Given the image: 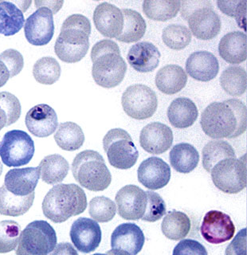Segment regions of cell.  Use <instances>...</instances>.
Instances as JSON below:
<instances>
[{
    "label": "cell",
    "mask_w": 247,
    "mask_h": 255,
    "mask_svg": "<svg viewBox=\"0 0 247 255\" xmlns=\"http://www.w3.org/2000/svg\"><path fill=\"white\" fill-rule=\"evenodd\" d=\"M200 125L204 133L213 139L238 137L247 130V106L238 99L213 102L202 113Z\"/></svg>",
    "instance_id": "6da1fadb"
},
{
    "label": "cell",
    "mask_w": 247,
    "mask_h": 255,
    "mask_svg": "<svg viewBox=\"0 0 247 255\" xmlns=\"http://www.w3.org/2000/svg\"><path fill=\"white\" fill-rule=\"evenodd\" d=\"M219 55L230 64H240L247 58V37L241 31L230 32L220 40Z\"/></svg>",
    "instance_id": "cb8c5ba5"
},
{
    "label": "cell",
    "mask_w": 247,
    "mask_h": 255,
    "mask_svg": "<svg viewBox=\"0 0 247 255\" xmlns=\"http://www.w3.org/2000/svg\"><path fill=\"white\" fill-rule=\"evenodd\" d=\"M235 151L228 142L224 140H211L203 149V166L207 172H211L214 166L227 158H235Z\"/></svg>",
    "instance_id": "d590c367"
},
{
    "label": "cell",
    "mask_w": 247,
    "mask_h": 255,
    "mask_svg": "<svg viewBox=\"0 0 247 255\" xmlns=\"http://www.w3.org/2000/svg\"><path fill=\"white\" fill-rule=\"evenodd\" d=\"M37 7H47L51 10L53 14H56L60 8L62 7L63 1L55 2V1H35L34 2Z\"/></svg>",
    "instance_id": "7dc6e473"
},
{
    "label": "cell",
    "mask_w": 247,
    "mask_h": 255,
    "mask_svg": "<svg viewBox=\"0 0 247 255\" xmlns=\"http://www.w3.org/2000/svg\"><path fill=\"white\" fill-rule=\"evenodd\" d=\"M160 57L161 54L154 44L141 42L130 48L127 60L134 70L139 73H148L158 67Z\"/></svg>",
    "instance_id": "603a6c76"
},
{
    "label": "cell",
    "mask_w": 247,
    "mask_h": 255,
    "mask_svg": "<svg viewBox=\"0 0 247 255\" xmlns=\"http://www.w3.org/2000/svg\"><path fill=\"white\" fill-rule=\"evenodd\" d=\"M0 60L3 62L10 73V78H14L22 71L24 66V59L18 50L9 49L0 54Z\"/></svg>",
    "instance_id": "ee69618b"
},
{
    "label": "cell",
    "mask_w": 247,
    "mask_h": 255,
    "mask_svg": "<svg viewBox=\"0 0 247 255\" xmlns=\"http://www.w3.org/2000/svg\"><path fill=\"white\" fill-rule=\"evenodd\" d=\"M38 167L42 181L49 185L62 183L70 170L67 160L58 154L47 155L40 162Z\"/></svg>",
    "instance_id": "4316f807"
},
{
    "label": "cell",
    "mask_w": 247,
    "mask_h": 255,
    "mask_svg": "<svg viewBox=\"0 0 247 255\" xmlns=\"http://www.w3.org/2000/svg\"><path fill=\"white\" fill-rule=\"evenodd\" d=\"M173 255H207V251L204 246L202 245L199 242L193 239H183L175 247Z\"/></svg>",
    "instance_id": "f6af8a7d"
},
{
    "label": "cell",
    "mask_w": 247,
    "mask_h": 255,
    "mask_svg": "<svg viewBox=\"0 0 247 255\" xmlns=\"http://www.w3.org/2000/svg\"><path fill=\"white\" fill-rule=\"evenodd\" d=\"M115 201L118 215L126 220L141 219L147 210V193L137 186L122 187L116 195Z\"/></svg>",
    "instance_id": "4fadbf2b"
},
{
    "label": "cell",
    "mask_w": 247,
    "mask_h": 255,
    "mask_svg": "<svg viewBox=\"0 0 247 255\" xmlns=\"http://www.w3.org/2000/svg\"><path fill=\"white\" fill-rule=\"evenodd\" d=\"M21 104L15 96L8 92H0V131L19 119Z\"/></svg>",
    "instance_id": "74e56055"
},
{
    "label": "cell",
    "mask_w": 247,
    "mask_h": 255,
    "mask_svg": "<svg viewBox=\"0 0 247 255\" xmlns=\"http://www.w3.org/2000/svg\"><path fill=\"white\" fill-rule=\"evenodd\" d=\"M57 245L55 230L50 223L36 220L26 226L20 234L17 255H46L51 254Z\"/></svg>",
    "instance_id": "52a82bcc"
},
{
    "label": "cell",
    "mask_w": 247,
    "mask_h": 255,
    "mask_svg": "<svg viewBox=\"0 0 247 255\" xmlns=\"http://www.w3.org/2000/svg\"><path fill=\"white\" fill-rule=\"evenodd\" d=\"M211 179L218 189L227 194H238L247 185V155L227 158L211 169Z\"/></svg>",
    "instance_id": "ba28073f"
},
{
    "label": "cell",
    "mask_w": 247,
    "mask_h": 255,
    "mask_svg": "<svg viewBox=\"0 0 247 255\" xmlns=\"http://www.w3.org/2000/svg\"><path fill=\"white\" fill-rule=\"evenodd\" d=\"M71 171L76 181L91 191H105L112 182L103 156L94 150H86L76 155Z\"/></svg>",
    "instance_id": "5b68a950"
},
{
    "label": "cell",
    "mask_w": 247,
    "mask_h": 255,
    "mask_svg": "<svg viewBox=\"0 0 247 255\" xmlns=\"http://www.w3.org/2000/svg\"><path fill=\"white\" fill-rule=\"evenodd\" d=\"M146 193L147 196V210L141 219L143 221L154 223L165 215L167 207L165 202L159 194L151 191H146Z\"/></svg>",
    "instance_id": "b9f144b4"
},
{
    "label": "cell",
    "mask_w": 247,
    "mask_h": 255,
    "mask_svg": "<svg viewBox=\"0 0 247 255\" xmlns=\"http://www.w3.org/2000/svg\"><path fill=\"white\" fill-rule=\"evenodd\" d=\"M247 1H218L219 10L230 17L236 18L239 27L246 25Z\"/></svg>",
    "instance_id": "7bdbcfd3"
},
{
    "label": "cell",
    "mask_w": 247,
    "mask_h": 255,
    "mask_svg": "<svg viewBox=\"0 0 247 255\" xmlns=\"http://www.w3.org/2000/svg\"><path fill=\"white\" fill-rule=\"evenodd\" d=\"M102 229L94 219L79 218L72 224L70 236L76 249L82 253H91L102 242Z\"/></svg>",
    "instance_id": "2e32d148"
},
{
    "label": "cell",
    "mask_w": 247,
    "mask_h": 255,
    "mask_svg": "<svg viewBox=\"0 0 247 255\" xmlns=\"http://www.w3.org/2000/svg\"><path fill=\"white\" fill-rule=\"evenodd\" d=\"M10 78V73L3 62L0 60V88L6 85Z\"/></svg>",
    "instance_id": "c3c4849f"
},
{
    "label": "cell",
    "mask_w": 247,
    "mask_h": 255,
    "mask_svg": "<svg viewBox=\"0 0 247 255\" xmlns=\"http://www.w3.org/2000/svg\"><path fill=\"white\" fill-rule=\"evenodd\" d=\"M54 14L47 7H40L28 17L24 25L25 37L33 46H46L54 34Z\"/></svg>",
    "instance_id": "7c38bea8"
},
{
    "label": "cell",
    "mask_w": 247,
    "mask_h": 255,
    "mask_svg": "<svg viewBox=\"0 0 247 255\" xmlns=\"http://www.w3.org/2000/svg\"><path fill=\"white\" fill-rule=\"evenodd\" d=\"M90 56L92 76L97 85L112 89L122 83L125 77L127 64L118 44L113 40H101L92 48Z\"/></svg>",
    "instance_id": "7a4b0ae2"
},
{
    "label": "cell",
    "mask_w": 247,
    "mask_h": 255,
    "mask_svg": "<svg viewBox=\"0 0 247 255\" xmlns=\"http://www.w3.org/2000/svg\"><path fill=\"white\" fill-rule=\"evenodd\" d=\"M103 147L110 164L118 169H129L135 165L139 157L131 135L122 128L108 131L104 136Z\"/></svg>",
    "instance_id": "9c48e42d"
},
{
    "label": "cell",
    "mask_w": 247,
    "mask_h": 255,
    "mask_svg": "<svg viewBox=\"0 0 247 255\" xmlns=\"http://www.w3.org/2000/svg\"><path fill=\"white\" fill-rule=\"evenodd\" d=\"M191 227V220L185 213L172 211L163 218L161 231L167 239L178 241L187 237Z\"/></svg>",
    "instance_id": "1f68e13d"
},
{
    "label": "cell",
    "mask_w": 247,
    "mask_h": 255,
    "mask_svg": "<svg viewBox=\"0 0 247 255\" xmlns=\"http://www.w3.org/2000/svg\"><path fill=\"white\" fill-rule=\"evenodd\" d=\"M124 26L122 34L116 39L125 43L138 42L145 34V20L139 12L131 9H122Z\"/></svg>",
    "instance_id": "4dcf8cb0"
},
{
    "label": "cell",
    "mask_w": 247,
    "mask_h": 255,
    "mask_svg": "<svg viewBox=\"0 0 247 255\" xmlns=\"http://www.w3.org/2000/svg\"><path fill=\"white\" fill-rule=\"evenodd\" d=\"M89 212L95 221L108 223L115 217L117 207L115 203L109 198L98 196L90 202Z\"/></svg>",
    "instance_id": "ab89813d"
},
{
    "label": "cell",
    "mask_w": 247,
    "mask_h": 255,
    "mask_svg": "<svg viewBox=\"0 0 247 255\" xmlns=\"http://www.w3.org/2000/svg\"><path fill=\"white\" fill-rule=\"evenodd\" d=\"M25 18L23 12L13 2H0V34L2 35H14L24 26Z\"/></svg>",
    "instance_id": "f546056e"
},
{
    "label": "cell",
    "mask_w": 247,
    "mask_h": 255,
    "mask_svg": "<svg viewBox=\"0 0 247 255\" xmlns=\"http://www.w3.org/2000/svg\"><path fill=\"white\" fill-rule=\"evenodd\" d=\"M180 7V1L146 0L143 2V11L147 18L159 22H165L175 18Z\"/></svg>",
    "instance_id": "e575fe53"
},
{
    "label": "cell",
    "mask_w": 247,
    "mask_h": 255,
    "mask_svg": "<svg viewBox=\"0 0 247 255\" xmlns=\"http://www.w3.org/2000/svg\"><path fill=\"white\" fill-rule=\"evenodd\" d=\"M25 123L32 135L40 138L47 137L58 128V116L53 108L46 104H40L27 112Z\"/></svg>",
    "instance_id": "ac0fdd59"
},
{
    "label": "cell",
    "mask_w": 247,
    "mask_h": 255,
    "mask_svg": "<svg viewBox=\"0 0 247 255\" xmlns=\"http://www.w3.org/2000/svg\"><path fill=\"white\" fill-rule=\"evenodd\" d=\"M2 164L1 162H0V175H2Z\"/></svg>",
    "instance_id": "681fc988"
},
{
    "label": "cell",
    "mask_w": 247,
    "mask_h": 255,
    "mask_svg": "<svg viewBox=\"0 0 247 255\" xmlns=\"http://www.w3.org/2000/svg\"><path fill=\"white\" fill-rule=\"evenodd\" d=\"M220 85L231 96L239 97L245 94L247 88V71L241 66H229L222 73Z\"/></svg>",
    "instance_id": "836d02e7"
},
{
    "label": "cell",
    "mask_w": 247,
    "mask_h": 255,
    "mask_svg": "<svg viewBox=\"0 0 247 255\" xmlns=\"http://www.w3.org/2000/svg\"><path fill=\"white\" fill-rule=\"evenodd\" d=\"M39 178L38 167L14 168L7 171L3 185L12 194L25 196L34 192Z\"/></svg>",
    "instance_id": "7402d4cb"
},
{
    "label": "cell",
    "mask_w": 247,
    "mask_h": 255,
    "mask_svg": "<svg viewBox=\"0 0 247 255\" xmlns=\"http://www.w3.org/2000/svg\"><path fill=\"white\" fill-rule=\"evenodd\" d=\"M188 75L199 82H207L218 75L219 64L217 58L211 52H194L187 58L185 64Z\"/></svg>",
    "instance_id": "44dd1931"
},
{
    "label": "cell",
    "mask_w": 247,
    "mask_h": 255,
    "mask_svg": "<svg viewBox=\"0 0 247 255\" xmlns=\"http://www.w3.org/2000/svg\"><path fill=\"white\" fill-rule=\"evenodd\" d=\"M192 34L187 26L171 24L163 30L162 39L163 43L171 50H181L191 42Z\"/></svg>",
    "instance_id": "f35d334b"
},
{
    "label": "cell",
    "mask_w": 247,
    "mask_h": 255,
    "mask_svg": "<svg viewBox=\"0 0 247 255\" xmlns=\"http://www.w3.org/2000/svg\"><path fill=\"white\" fill-rule=\"evenodd\" d=\"M91 23L86 16L74 14L69 16L54 45L56 55L62 62L75 63L85 58L90 48Z\"/></svg>",
    "instance_id": "3957f363"
},
{
    "label": "cell",
    "mask_w": 247,
    "mask_h": 255,
    "mask_svg": "<svg viewBox=\"0 0 247 255\" xmlns=\"http://www.w3.org/2000/svg\"><path fill=\"white\" fill-rule=\"evenodd\" d=\"M61 66L55 58L44 57L40 58L33 67V76L38 83L42 85H53L59 80Z\"/></svg>",
    "instance_id": "8d00e7d4"
},
{
    "label": "cell",
    "mask_w": 247,
    "mask_h": 255,
    "mask_svg": "<svg viewBox=\"0 0 247 255\" xmlns=\"http://www.w3.org/2000/svg\"><path fill=\"white\" fill-rule=\"evenodd\" d=\"M155 86L167 95H173L181 91L187 82V75L181 66L167 65L155 75Z\"/></svg>",
    "instance_id": "484cf974"
},
{
    "label": "cell",
    "mask_w": 247,
    "mask_h": 255,
    "mask_svg": "<svg viewBox=\"0 0 247 255\" xmlns=\"http://www.w3.org/2000/svg\"><path fill=\"white\" fill-rule=\"evenodd\" d=\"M235 227L227 214L219 211H210L203 218L200 233L211 244H221L234 237Z\"/></svg>",
    "instance_id": "9a60e30c"
},
{
    "label": "cell",
    "mask_w": 247,
    "mask_h": 255,
    "mask_svg": "<svg viewBox=\"0 0 247 255\" xmlns=\"http://www.w3.org/2000/svg\"><path fill=\"white\" fill-rule=\"evenodd\" d=\"M145 243V237L140 227L135 223H122L111 236L112 251L115 255H137Z\"/></svg>",
    "instance_id": "5bb4252c"
},
{
    "label": "cell",
    "mask_w": 247,
    "mask_h": 255,
    "mask_svg": "<svg viewBox=\"0 0 247 255\" xmlns=\"http://www.w3.org/2000/svg\"><path fill=\"white\" fill-rule=\"evenodd\" d=\"M181 16L187 20L190 31L200 40L215 38L221 30L222 22L210 1L181 2Z\"/></svg>",
    "instance_id": "8992f818"
},
{
    "label": "cell",
    "mask_w": 247,
    "mask_h": 255,
    "mask_svg": "<svg viewBox=\"0 0 247 255\" xmlns=\"http://www.w3.org/2000/svg\"><path fill=\"white\" fill-rule=\"evenodd\" d=\"M94 25L106 38H117L122 34L124 16L121 9L110 2L100 3L94 12Z\"/></svg>",
    "instance_id": "ffe728a7"
},
{
    "label": "cell",
    "mask_w": 247,
    "mask_h": 255,
    "mask_svg": "<svg viewBox=\"0 0 247 255\" xmlns=\"http://www.w3.org/2000/svg\"><path fill=\"white\" fill-rule=\"evenodd\" d=\"M54 139L60 148L73 151L79 149L85 142V134L82 128L74 122H65L60 125L54 134Z\"/></svg>",
    "instance_id": "d6a6232c"
},
{
    "label": "cell",
    "mask_w": 247,
    "mask_h": 255,
    "mask_svg": "<svg viewBox=\"0 0 247 255\" xmlns=\"http://www.w3.org/2000/svg\"><path fill=\"white\" fill-rule=\"evenodd\" d=\"M167 118L176 128H187L193 126L199 116L197 106L189 98L173 100L167 109Z\"/></svg>",
    "instance_id": "d4e9b609"
},
{
    "label": "cell",
    "mask_w": 247,
    "mask_h": 255,
    "mask_svg": "<svg viewBox=\"0 0 247 255\" xmlns=\"http://www.w3.org/2000/svg\"><path fill=\"white\" fill-rule=\"evenodd\" d=\"M34 191L30 195L18 196L6 190L5 186L0 187V215L18 217L26 214L33 205Z\"/></svg>",
    "instance_id": "f1b7e54d"
},
{
    "label": "cell",
    "mask_w": 247,
    "mask_h": 255,
    "mask_svg": "<svg viewBox=\"0 0 247 255\" xmlns=\"http://www.w3.org/2000/svg\"><path fill=\"white\" fill-rule=\"evenodd\" d=\"M87 207V198L81 187L74 183L56 184L42 201L45 217L54 223H62L83 213Z\"/></svg>",
    "instance_id": "277c9868"
},
{
    "label": "cell",
    "mask_w": 247,
    "mask_h": 255,
    "mask_svg": "<svg viewBox=\"0 0 247 255\" xmlns=\"http://www.w3.org/2000/svg\"><path fill=\"white\" fill-rule=\"evenodd\" d=\"M122 104L124 111L130 118L139 121L148 119L157 110V96L148 86L135 84L124 92Z\"/></svg>",
    "instance_id": "8fae6325"
},
{
    "label": "cell",
    "mask_w": 247,
    "mask_h": 255,
    "mask_svg": "<svg viewBox=\"0 0 247 255\" xmlns=\"http://www.w3.org/2000/svg\"><path fill=\"white\" fill-rule=\"evenodd\" d=\"M21 227L17 222H0V253H8L16 249L19 241Z\"/></svg>",
    "instance_id": "60d3db41"
},
{
    "label": "cell",
    "mask_w": 247,
    "mask_h": 255,
    "mask_svg": "<svg viewBox=\"0 0 247 255\" xmlns=\"http://www.w3.org/2000/svg\"><path fill=\"white\" fill-rule=\"evenodd\" d=\"M173 143L171 128L160 122L150 123L140 131L139 143L144 151L154 155L167 151Z\"/></svg>",
    "instance_id": "e0dca14e"
},
{
    "label": "cell",
    "mask_w": 247,
    "mask_h": 255,
    "mask_svg": "<svg viewBox=\"0 0 247 255\" xmlns=\"http://www.w3.org/2000/svg\"><path fill=\"white\" fill-rule=\"evenodd\" d=\"M34 140L22 130H11L0 141V157L6 167L26 165L34 156Z\"/></svg>",
    "instance_id": "30bf717a"
},
{
    "label": "cell",
    "mask_w": 247,
    "mask_h": 255,
    "mask_svg": "<svg viewBox=\"0 0 247 255\" xmlns=\"http://www.w3.org/2000/svg\"><path fill=\"white\" fill-rule=\"evenodd\" d=\"M247 232V229H243V231L241 232H239L237 236L235 238V240L232 242L231 245L229 246V247H233L232 249H227V251H226V253L227 254H240V251L239 250H243L244 252L247 253V251H246V243H247V239H243V241L241 242V243H239L240 242V239H241L242 236H243V234Z\"/></svg>",
    "instance_id": "bcb514c9"
},
{
    "label": "cell",
    "mask_w": 247,
    "mask_h": 255,
    "mask_svg": "<svg viewBox=\"0 0 247 255\" xmlns=\"http://www.w3.org/2000/svg\"><path fill=\"white\" fill-rule=\"evenodd\" d=\"M171 175L170 166L161 158H147L138 167V180L149 190L161 189L165 187L169 183Z\"/></svg>",
    "instance_id": "d6986e66"
},
{
    "label": "cell",
    "mask_w": 247,
    "mask_h": 255,
    "mask_svg": "<svg viewBox=\"0 0 247 255\" xmlns=\"http://www.w3.org/2000/svg\"><path fill=\"white\" fill-rule=\"evenodd\" d=\"M169 160L175 171L179 173H190L199 164V154L197 149L190 143H178L171 148Z\"/></svg>",
    "instance_id": "83f0119b"
}]
</instances>
